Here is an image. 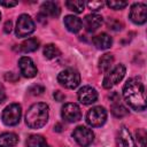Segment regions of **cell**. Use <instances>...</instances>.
Wrapping results in <instances>:
<instances>
[{"label":"cell","mask_w":147,"mask_h":147,"mask_svg":"<svg viewBox=\"0 0 147 147\" xmlns=\"http://www.w3.org/2000/svg\"><path fill=\"white\" fill-rule=\"evenodd\" d=\"M11 29H13V24H11V21H7L5 23V26H3V31L6 33H10L11 32Z\"/></svg>","instance_id":"obj_33"},{"label":"cell","mask_w":147,"mask_h":147,"mask_svg":"<svg viewBox=\"0 0 147 147\" xmlns=\"http://www.w3.org/2000/svg\"><path fill=\"white\" fill-rule=\"evenodd\" d=\"M61 116L65 122L74 123L80 119L82 111L76 103H65L61 109Z\"/></svg>","instance_id":"obj_10"},{"label":"cell","mask_w":147,"mask_h":147,"mask_svg":"<svg viewBox=\"0 0 147 147\" xmlns=\"http://www.w3.org/2000/svg\"><path fill=\"white\" fill-rule=\"evenodd\" d=\"M6 99V93H5V88L0 85V103H2Z\"/></svg>","instance_id":"obj_34"},{"label":"cell","mask_w":147,"mask_h":147,"mask_svg":"<svg viewBox=\"0 0 147 147\" xmlns=\"http://www.w3.org/2000/svg\"><path fill=\"white\" fill-rule=\"evenodd\" d=\"M65 6L69 10L74 11V13H83L84 10V7H85V3L84 1H78V0H71V1H67L65 2Z\"/></svg>","instance_id":"obj_24"},{"label":"cell","mask_w":147,"mask_h":147,"mask_svg":"<svg viewBox=\"0 0 147 147\" xmlns=\"http://www.w3.org/2000/svg\"><path fill=\"white\" fill-rule=\"evenodd\" d=\"M16 5H18V1H14V0H0V6L10 8V7H15Z\"/></svg>","instance_id":"obj_30"},{"label":"cell","mask_w":147,"mask_h":147,"mask_svg":"<svg viewBox=\"0 0 147 147\" xmlns=\"http://www.w3.org/2000/svg\"><path fill=\"white\" fill-rule=\"evenodd\" d=\"M114 63V56L110 53H106L103 54L100 59H99V69L101 72H108L111 68Z\"/></svg>","instance_id":"obj_19"},{"label":"cell","mask_w":147,"mask_h":147,"mask_svg":"<svg viewBox=\"0 0 147 147\" xmlns=\"http://www.w3.org/2000/svg\"><path fill=\"white\" fill-rule=\"evenodd\" d=\"M102 22H103V18H102L101 15H99V14H90V15H86L85 18H84V26H85L86 31L94 32L101 26Z\"/></svg>","instance_id":"obj_13"},{"label":"cell","mask_w":147,"mask_h":147,"mask_svg":"<svg viewBox=\"0 0 147 147\" xmlns=\"http://www.w3.org/2000/svg\"><path fill=\"white\" fill-rule=\"evenodd\" d=\"M0 20H1V13H0Z\"/></svg>","instance_id":"obj_36"},{"label":"cell","mask_w":147,"mask_h":147,"mask_svg":"<svg viewBox=\"0 0 147 147\" xmlns=\"http://www.w3.org/2000/svg\"><path fill=\"white\" fill-rule=\"evenodd\" d=\"M54 131H55V132H61V131H62V126H61L60 123H57V124L54 125Z\"/></svg>","instance_id":"obj_35"},{"label":"cell","mask_w":147,"mask_h":147,"mask_svg":"<svg viewBox=\"0 0 147 147\" xmlns=\"http://www.w3.org/2000/svg\"><path fill=\"white\" fill-rule=\"evenodd\" d=\"M45 92V87L41 85H32L29 88V93H31L32 95H41Z\"/></svg>","instance_id":"obj_28"},{"label":"cell","mask_w":147,"mask_h":147,"mask_svg":"<svg viewBox=\"0 0 147 147\" xmlns=\"http://www.w3.org/2000/svg\"><path fill=\"white\" fill-rule=\"evenodd\" d=\"M72 137L79 146L87 147L92 144L94 139V133L91 129L86 126H77L72 132Z\"/></svg>","instance_id":"obj_8"},{"label":"cell","mask_w":147,"mask_h":147,"mask_svg":"<svg viewBox=\"0 0 147 147\" xmlns=\"http://www.w3.org/2000/svg\"><path fill=\"white\" fill-rule=\"evenodd\" d=\"M18 68L22 74V76L26 78H32L38 74L37 67L34 65V62L29 56H22L18 61Z\"/></svg>","instance_id":"obj_11"},{"label":"cell","mask_w":147,"mask_h":147,"mask_svg":"<svg viewBox=\"0 0 147 147\" xmlns=\"http://www.w3.org/2000/svg\"><path fill=\"white\" fill-rule=\"evenodd\" d=\"M86 5H87L88 9H91L93 11H98V10H100L103 7L105 2L103 1H88Z\"/></svg>","instance_id":"obj_26"},{"label":"cell","mask_w":147,"mask_h":147,"mask_svg":"<svg viewBox=\"0 0 147 147\" xmlns=\"http://www.w3.org/2000/svg\"><path fill=\"white\" fill-rule=\"evenodd\" d=\"M44 55H45V57L48 59V60L55 59V57H57V56L60 55V49H59L55 45L48 44V45H46V46L44 47Z\"/></svg>","instance_id":"obj_23"},{"label":"cell","mask_w":147,"mask_h":147,"mask_svg":"<svg viewBox=\"0 0 147 147\" xmlns=\"http://www.w3.org/2000/svg\"><path fill=\"white\" fill-rule=\"evenodd\" d=\"M39 45H40L39 40H37L36 38H29V39L24 40V41L21 44L20 49H21V52H23V53H31V52L37 51V49L39 48Z\"/></svg>","instance_id":"obj_20"},{"label":"cell","mask_w":147,"mask_h":147,"mask_svg":"<svg viewBox=\"0 0 147 147\" xmlns=\"http://www.w3.org/2000/svg\"><path fill=\"white\" fill-rule=\"evenodd\" d=\"M22 116V108L18 103H10L7 106L1 115L2 122L8 126H14L20 123Z\"/></svg>","instance_id":"obj_4"},{"label":"cell","mask_w":147,"mask_h":147,"mask_svg":"<svg viewBox=\"0 0 147 147\" xmlns=\"http://www.w3.org/2000/svg\"><path fill=\"white\" fill-rule=\"evenodd\" d=\"M5 78L9 82H17L18 80V76H16L14 72H7L5 75Z\"/></svg>","instance_id":"obj_32"},{"label":"cell","mask_w":147,"mask_h":147,"mask_svg":"<svg viewBox=\"0 0 147 147\" xmlns=\"http://www.w3.org/2000/svg\"><path fill=\"white\" fill-rule=\"evenodd\" d=\"M110 111H111V114H113L115 117H117V118H122V117H124V116H126V115L129 114V110H127L123 105H121L119 102L113 103L111 107H110Z\"/></svg>","instance_id":"obj_22"},{"label":"cell","mask_w":147,"mask_h":147,"mask_svg":"<svg viewBox=\"0 0 147 147\" xmlns=\"http://www.w3.org/2000/svg\"><path fill=\"white\" fill-rule=\"evenodd\" d=\"M130 20L136 23V24H144L147 21V6L142 2H138L131 6L130 14H129Z\"/></svg>","instance_id":"obj_9"},{"label":"cell","mask_w":147,"mask_h":147,"mask_svg":"<svg viewBox=\"0 0 147 147\" xmlns=\"http://www.w3.org/2000/svg\"><path fill=\"white\" fill-rule=\"evenodd\" d=\"M34 22L28 14H22L18 16L16 28H15V33L17 37H26L31 34L34 31Z\"/></svg>","instance_id":"obj_7"},{"label":"cell","mask_w":147,"mask_h":147,"mask_svg":"<svg viewBox=\"0 0 147 147\" xmlns=\"http://www.w3.org/2000/svg\"><path fill=\"white\" fill-rule=\"evenodd\" d=\"M107 6L111 9H115V10H119V9H123L127 6V2L126 1H116V0H109L106 2Z\"/></svg>","instance_id":"obj_25"},{"label":"cell","mask_w":147,"mask_h":147,"mask_svg":"<svg viewBox=\"0 0 147 147\" xmlns=\"http://www.w3.org/2000/svg\"><path fill=\"white\" fill-rule=\"evenodd\" d=\"M57 82L63 87L74 90L80 83V75L78 74V71L74 69H65V70H62L57 75Z\"/></svg>","instance_id":"obj_3"},{"label":"cell","mask_w":147,"mask_h":147,"mask_svg":"<svg viewBox=\"0 0 147 147\" xmlns=\"http://www.w3.org/2000/svg\"><path fill=\"white\" fill-rule=\"evenodd\" d=\"M125 67L123 64H117L113 70L108 71L107 75L105 76L103 78V82H102V85L107 90H110L114 85L118 84L125 76Z\"/></svg>","instance_id":"obj_6"},{"label":"cell","mask_w":147,"mask_h":147,"mask_svg":"<svg viewBox=\"0 0 147 147\" xmlns=\"http://www.w3.org/2000/svg\"><path fill=\"white\" fill-rule=\"evenodd\" d=\"M48 121V106L42 102L33 103L25 115V123L30 129H40Z\"/></svg>","instance_id":"obj_2"},{"label":"cell","mask_w":147,"mask_h":147,"mask_svg":"<svg viewBox=\"0 0 147 147\" xmlns=\"http://www.w3.org/2000/svg\"><path fill=\"white\" fill-rule=\"evenodd\" d=\"M18 142V137L14 132H3L0 134V147H14Z\"/></svg>","instance_id":"obj_18"},{"label":"cell","mask_w":147,"mask_h":147,"mask_svg":"<svg viewBox=\"0 0 147 147\" xmlns=\"http://www.w3.org/2000/svg\"><path fill=\"white\" fill-rule=\"evenodd\" d=\"M136 134H137V139L140 142L141 147H146V131L144 129H139L136 132Z\"/></svg>","instance_id":"obj_27"},{"label":"cell","mask_w":147,"mask_h":147,"mask_svg":"<svg viewBox=\"0 0 147 147\" xmlns=\"http://www.w3.org/2000/svg\"><path fill=\"white\" fill-rule=\"evenodd\" d=\"M117 144H118V147H137L136 144H134L133 138L131 137L130 131L125 126H122L119 129Z\"/></svg>","instance_id":"obj_14"},{"label":"cell","mask_w":147,"mask_h":147,"mask_svg":"<svg viewBox=\"0 0 147 147\" xmlns=\"http://www.w3.org/2000/svg\"><path fill=\"white\" fill-rule=\"evenodd\" d=\"M108 26L109 29L114 30V31H118V30H122V23H119L118 21H115V20H111L108 22Z\"/></svg>","instance_id":"obj_29"},{"label":"cell","mask_w":147,"mask_h":147,"mask_svg":"<svg viewBox=\"0 0 147 147\" xmlns=\"http://www.w3.org/2000/svg\"><path fill=\"white\" fill-rule=\"evenodd\" d=\"M40 14H42L44 16L48 15V16L57 17L60 15V7L54 1H46L40 7Z\"/></svg>","instance_id":"obj_17"},{"label":"cell","mask_w":147,"mask_h":147,"mask_svg":"<svg viewBox=\"0 0 147 147\" xmlns=\"http://www.w3.org/2000/svg\"><path fill=\"white\" fill-rule=\"evenodd\" d=\"M78 100L83 105H92L98 100V92L92 86H83L77 93Z\"/></svg>","instance_id":"obj_12"},{"label":"cell","mask_w":147,"mask_h":147,"mask_svg":"<svg viewBox=\"0 0 147 147\" xmlns=\"http://www.w3.org/2000/svg\"><path fill=\"white\" fill-rule=\"evenodd\" d=\"M46 140L40 134H32L26 140V147H45Z\"/></svg>","instance_id":"obj_21"},{"label":"cell","mask_w":147,"mask_h":147,"mask_svg":"<svg viewBox=\"0 0 147 147\" xmlns=\"http://www.w3.org/2000/svg\"><path fill=\"white\" fill-rule=\"evenodd\" d=\"M106 119H107V110L101 106L93 107L86 114V122L92 127H99L103 125L106 123Z\"/></svg>","instance_id":"obj_5"},{"label":"cell","mask_w":147,"mask_h":147,"mask_svg":"<svg viewBox=\"0 0 147 147\" xmlns=\"http://www.w3.org/2000/svg\"><path fill=\"white\" fill-rule=\"evenodd\" d=\"M53 96H54V99H55L56 101H59V102L64 101V99H65V95H64L61 91H55V92L53 93Z\"/></svg>","instance_id":"obj_31"},{"label":"cell","mask_w":147,"mask_h":147,"mask_svg":"<svg viewBox=\"0 0 147 147\" xmlns=\"http://www.w3.org/2000/svg\"><path fill=\"white\" fill-rule=\"evenodd\" d=\"M92 42L94 44V46L98 48V49H107L111 46L113 44V39L109 34L102 32L95 37L92 38Z\"/></svg>","instance_id":"obj_15"},{"label":"cell","mask_w":147,"mask_h":147,"mask_svg":"<svg viewBox=\"0 0 147 147\" xmlns=\"http://www.w3.org/2000/svg\"><path fill=\"white\" fill-rule=\"evenodd\" d=\"M64 25L68 29V31H70L72 33H77L83 28V22L77 16L68 15L64 17Z\"/></svg>","instance_id":"obj_16"},{"label":"cell","mask_w":147,"mask_h":147,"mask_svg":"<svg viewBox=\"0 0 147 147\" xmlns=\"http://www.w3.org/2000/svg\"><path fill=\"white\" fill-rule=\"evenodd\" d=\"M123 98L126 103L137 111L146 109V96L145 87L140 79L130 78L123 87Z\"/></svg>","instance_id":"obj_1"}]
</instances>
